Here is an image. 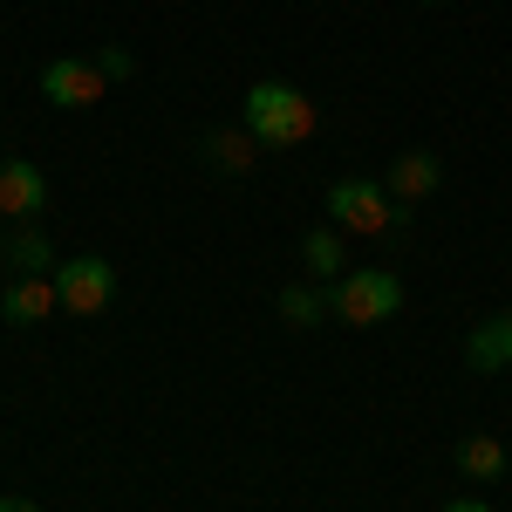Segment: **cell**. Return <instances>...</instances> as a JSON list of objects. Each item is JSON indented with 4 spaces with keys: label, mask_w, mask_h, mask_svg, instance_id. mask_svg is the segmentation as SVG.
I'll list each match as a JSON object with an SVG mask.
<instances>
[{
    "label": "cell",
    "mask_w": 512,
    "mask_h": 512,
    "mask_svg": "<svg viewBox=\"0 0 512 512\" xmlns=\"http://www.w3.org/2000/svg\"><path fill=\"white\" fill-rule=\"evenodd\" d=\"M239 130L253 137V144H308L315 137V103L294 89V82H253L246 89V103H239Z\"/></svg>",
    "instance_id": "1"
},
{
    "label": "cell",
    "mask_w": 512,
    "mask_h": 512,
    "mask_svg": "<svg viewBox=\"0 0 512 512\" xmlns=\"http://www.w3.org/2000/svg\"><path fill=\"white\" fill-rule=\"evenodd\" d=\"M403 308V280L390 267H349V274L328 287V315L349 321V328H376Z\"/></svg>",
    "instance_id": "2"
},
{
    "label": "cell",
    "mask_w": 512,
    "mask_h": 512,
    "mask_svg": "<svg viewBox=\"0 0 512 512\" xmlns=\"http://www.w3.org/2000/svg\"><path fill=\"white\" fill-rule=\"evenodd\" d=\"M328 219H335V233H390L396 219H403V205H396L376 178H342V185H328Z\"/></svg>",
    "instance_id": "3"
},
{
    "label": "cell",
    "mask_w": 512,
    "mask_h": 512,
    "mask_svg": "<svg viewBox=\"0 0 512 512\" xmlns=\"http://www.w3.org/2000/svg\"><path fill=\"white\" fill-rule=\"evenodd\" d=\"M55 294L69 315H103L110 294H117V267L103 253H76V260H55Z\"/></svg>",
    "instance_id": "4"
},
{
    "label": "cell",
    "mask_w": 512,
    "mask_h": 512,
    "mask_svg": "<svg viewBox=\"0 0 512 512\" xmlns=\"http://www.w3.org/2000/svg\"><path fill=\"white\" fill-rule=\"evenodd\" d=\"M41 96H48L55 110H96V103L110 96V76L96 69V55H55V62L41 69Z\"/></svg>",
    "instance_id": "5"
},
{
    "label": "cell",
    "mask_w": 512,
    "mask_h": 512,
    "mask_svg": "<svg viewBox=\"0 0 512 512\" xmlns=\"http://www.w3.org/2000/svg\"><path fill=\"white\" fill-rule=\"evenodd\" d=\"M437 185H444V164H437V151H396V164H390V178H383V192L410 212L417 198H431Z\"/></svg>",
    "instance_id": "6"
},
{
    "label": "cell",
    "mask_w": 512,
    "mask_h": 512,
    "mask_svg": "<svg viewBox=\"0 0 512 512\" xmlns=\"http://www.w3.org/2000/svg\"><path fill=\"white\" fill-rule=\"evenodd\" d=\"M41 205H48V178H41V164H28V158H7L0 164V212L7 219H35Z\"/></svg>",
    "instance_id": "7"
},
{
    "label": "cell",
    "mask_w": 512,
    "mask_h": 512,
    "mask_svg": "<svg viewBox=\"0 0 512 512\" xmlns=\"http://www.w3.org/2000/svg\"><path fill=\"white\" fill-rule=\"evenodd\" d=\"M62 308V294H55V274H14V287L0 294V315L14 321V328H35Z\"/></svg>",
    "instance_id": "8"
},
{
    "label": "cell",
    "mask_w": 512,
    "mask_h": 512,
    "mask_svg": "<svg viewBox=\"0 0 512 512\" xmlns=\"http://www.w3.org/2000/svg\"><path fill=\"white\" fill-rule=\"evenodd\" d=\"M465 362L485 369V376H492V369H512V315H485L478 321L472 335H465Z\"/></svg>",
    "instance_id": "9"
},
{
    "label": "cell",
    "mask_w": 512,
    "mask_h": 512,
    "mask_svg": "<svg viewBox=\"0 0 512 512\" xmlns=\"http://www.w3.org/2000/svg\"><path fill=\"white\" fill-rule=\"evenodd\" d=\"M458 472H465V478H506L512 458H506V444H499V437L472 431V437H458Z\"/></svg>",
    "instance_id": "10"
},
{
    "label": "cell",
    "mask_w": 512,
    "mask_h": 512,
    "mask_svg": "<svg viewBox=\"0 0 512 512\" xmlns=\"http://www.w3.org/2000/svg\"><path fill=\"white\" fill-rule=\"evenodd\" d=\"M301 260H308V274H315V280H342V274H349V246H342L335 226H321V233L301 239Z\"/></svg>",
    "instance_id": "11"
},
{
    "label": "cell",
    "mask_w": 512,
    "mask_h": 512,
    "mask_svg": "<svg viewBox=\"0 0 512 512\" xmlns=\"http://www.w3.org/2000/svg\"><path fill=\"white\" fill-rule=\"evenodd\" d=\"M7 267H14V274H48V267H55V246H48V233L21 226V233L7 239Z\"/></svg>",
    "instance_id": "12"
},
{
    "label": "cell",
    "mask_w": 512,
    "mask_h": 512,
    "mask_svg": "<svg viewBox=\"0 0 512 512\" xmlns=\"http://www.w3.org/2000/svg\"><path fill=\"white\" fill-rule=\"evenodd\" d=\"M205 158L219 164V171H253V137L246 130H212L205 137Z\"/></svg>",
    "instance_id": "13"
},
{
    "label": "cell",
    "mask_w": 512,
    "mask_h": 512,
    "mask_svg": "<svg viewBox=\"0 0 512 512\" xmlns=\"http://www.w3.org/2000/svg\"><path fill=\"white\" fill-rule=\"evenodd\" d=\"M280 321H287V328L328 321V294H321V287H287V294H280Z\"/></svg>",
    "instance_id": "14"
},
{
    "label": "cell",
    "mask_w": 512,
    "mask_h": 512,
    "mask_svg": "<svg viewBox=\"0 0 512 512\" xmlns=\"http://www.w3.org/2000/svg\"><path fill=\"white\" fill-rule=\"evenodd\" d=\"M96 69L110 82H123V76H137V62H130V48H96Z\"/></svg>",
    "instance_id": "15"
},
{
    "label": "cell",
    "mask_w": 512,
    "mask_h": 512,
    "mask_svg": "<svg viewBox=\"0 0 512 512\" xmlns=\"http://www.w3.org/2000/svg\"><path fill=\"white\" fill-rule=\"evenodd\" d=\"M444 512H492V506H485V499H451Z\"/></svg>",
    "instance_id": "16"
},
{
    "label": "cell",
    "mask_w": 512,
    "mask_h": 512,
    "mask_svg": "<svg viewBox=\"0 0 512 512\" xmlns=\"http://www.w3.org/2000/svg\"><path fill=\"white\" fill-rule=\"evenodd\" d=\"M0 512H41L35 499H0Z\"/></svg>",
    "instance_id": "17"
},
{
    "label": "cell",
    "mask_w": 512,
    "mask_h": 512,
    "mask_svg": "<svg viewBox=\"0 0 512 512\" xmlns=\"http://www.w3.org/2000/svg\"><path fill=\"white\" fill-rule=\"evenodd\" d=\"M0 267H7V246H0Z\"/></svg>",
    "instance_id": "18"
},
{
    "label": "cell",
    "mask_w": 512,
    "mask_h": 512,
    "mask_svg": "<svg viewBox=\"0 0 512 512\" xmlns=\"http://www.w3.org/2000/svg\"><path fill=\"white\" fill-rule=\"evenodd\" d=\"M424 7H437V0H424Z\"/></svg>",
    "instance_id": "19"
}]
</instances>
